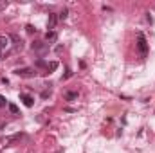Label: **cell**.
Returning <instances> with one entry per match:
<instances>
[{"label": "cell", "mask_w": 155, "mask_h": 153, "mask_svg": "<svg viewBox=\"0 0 155 153\" xmlns=\"http://www.w3.org/2000/svg\"><path fill=\"white\" fill-rule=\"evenodd\" d=\"M56 69H58V61H51V63H47V69H45V72H43V74H51Z\"/></svg>", "instance_id": "cell-9"}, {"label": "cell", "mask_w": 155, "mask_h": 153, "mask_svg": "<svg viewBox=\"0 0 155 153\" xmlns=\"http://www.w3.org/2000/svg\"><path fill=\"white\" fill-rule=\"evenodd\" d=\"M9 40L13 41V47H15V51H20L22 47H24V40H22L18 34H15V33H13V34H9Z\"/></svg>", "instance_id": "cell-4"}, {"label": "cell", "mask_w": 155, "mask_h": 153, "mask_svg": "<svg viewBox=\"0 0 155 153\" xmlns=\"http://www.w3.org/2000/svg\"><path fill=\"white\" fill-rule=\"evenodd\" d=\"M4 58V52H2V49H0V59H2Z\"/></svg>", "instance_id": "cell-16"}, {"label": "cell", "mask_w": 155, "mask_h": 153, "mask_svg": "<svg viewBox=\"0 0 155 153\" xmlns=\"http://www.w3.org/2000/svg\"><path fill=\"white\" fill-rule=\"evenodd\" d=\"M25 29H27V33H29V34H33V33H36V29H34L33 25H27Z\"/></svg>", "instance_id": "cell-15"}, {"label": "cell", "mask_w": 155, "mask_h": 153, "mask_svg": "<svg viewBox=\"0 0 155 153\" xmlns=\"http://www.w3.org/2000/svg\"><path fill=\"white\" fill-rule=\"evenodd\" d=\"M137 49H139L141 56H146V54H148V43H146V38H144L141 33L137 34Z\"/></svg>", "instance_id": "cell-1"}, {"label": "cell", "mask_w": 155, "mask_h": 153, "mask_svg": "<svg viewBox=\"0 0 155 153\" xmlns=\"http://www.w3.org/2000/svg\"><path fill=\"white\" fill-rule=\"evenodd\" d=\"M56 22H58V15L51 13V15H49V20H47V29H49V31H52V29H54Z\"/></svg>", "instance_id": "cell-5"}, {"label": "cell", "mask_w": 155, "mask_h": 153, "mask_svg": "<svg viewBox=\"0 0 155 153\" xmlns=\"http://www.w3.org/2000/svg\"><path fill=\"white\" fill-rule=\"evenodd\" d=\"M9 41H11L9 36H0V49H2V51L7 49V47H9Z\"/></svg>", "instance_id": "cell-7"}, {"label": "cell", "mask_w": 155, "mask_h": 153, "mask_svg": "<svg viewBox=\"0 0 155 153\" xmlns=\"http://www.w3.org/2000/svg\"><path fill=\"white\" fill-rule=\"evenodd\" d=\"M31 47H33V51H36L38 54H45V52L49 51V43H45V41H34Z\"/></svg>", "instance_id": "cell-3"}, {"label": "cell", "mask_w": 155, "mask_h": 153, "mask_svg": "<svg viewBox=\"0 0 155 153\" xmlns=\"http://www.w3.org/2000/svg\"><path fill=\"white\" fill-rule=\"evenodd\" d=\"M56 38H58V34H56V31H47V34H45V41H49V43H52V41H56Z\"/></svg>", "instance_id": "cell-8"}, {"label": "cell", "mask_w": 155, "mask_h": 153, "mask_svg": "<svg viewBox=\"0 0 155 153\" xmlns=\"http://www.w3.org/2000/svg\"><path fill=\"white\" fill-rule=\"evenodd\" d=\"M20 99L24 101V104H25V106H29V108L34 104V99H33L31 96H27V94H20Z\"/></svg>", "instance_id": "cell-6"}, {"label": "cell", "mask_w": 155, "mask_h": 153, "mask_svg": "<svg viewBox=\"0 0 155 153\" xmlns=\"http://www.w3.org/2000/svg\"><path fill=\"white\" fill-rule=\"evenodd\" d=\"M65 99H67V101H74V99H78V92H67V94H65Z\"/></svg>", "instance_id": "cell-10"}, {"label": "cell", "mask_w": 155, "mask_h": 153, "mask_svg": "<svg viewBox=\"0 0 155 153\" xmlns=\"http://www.w3.org/2000/svg\"><path fill=\"white\" fill-rule=\"evenodd\" d=\"M67 15H69V11H67V9H61V11H60V15H58V20H65V18H67Z\"/></svg>", "instance_id": "cell-12"}, {"label": "cell", "mask_w": 155, "mask_h": 153, "mask_svg": "<svg viewBox=\"0 0 155 153\" xmlns=\"http://www.w3.org/2000/svg\"><path fill=\"white\" fill-rule=\"evenodd\" d=\"M22 139V133H16V135H13V137H9L7 139V144H15L16 141H20Z\"/></svg>", "instance_id": "cell-11"}, {"label": "cell", "mask_w": 155, "mask_h": 153, "mask_svg": "<svg viewBox=\"0 0 155 153\" xmlns=\"http://www.w3.org/2000/svg\"><path fill=\"white\" fill-rule=\"evenodd\" d=\"M15 74H16V76H20V78H34V76H36V70H34V69L25 67V69H16V70H15Z\"/></svg>", "instance_id": "cell-2"}, {"label": "cell", "mask_w": 155, "mask_h": 153, "mask_svg": "<svg viewBox=\"0 0 155 153\" xmlns=\"http://www.w3.org/2000/svg\"><path fill=\"white\" fill-rule=\"evenodd\" d=\"M7 108H9V112H11V114H18V106H16V104L9 103V104H7Z\"/></svg>", "instance_id": "cell-13"}, {"label": "cell", "mask_w": 155, "mask_h": 153, "mask_svg": "<svg viewBox=\"0 0 155 153\" xmlns=\"http://www.w3.org/2000/svg\"><path fill=\"white\" fill-rule=\"evenodd\" d=\"M6 104H9V103H7V99H6L4 96H0V106H6Z\"/></svg>", "instance_id": "cell-14"}]
</instances>
